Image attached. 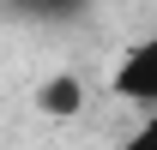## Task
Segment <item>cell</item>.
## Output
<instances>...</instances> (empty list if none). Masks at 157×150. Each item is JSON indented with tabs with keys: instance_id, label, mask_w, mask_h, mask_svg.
<instances>
[{
	"instance_id": "3957f363",
	"label": "cell",
	"mask_w": 157,
	"mask_h": 150,
	"mask_svg": "<svg viewBox=\"0 0 157 150\" xmlns=\"http://www.w3.org/2000/svg\"><path fill=\"white\" fill-rule=\"evenodd\" d=\"M115 150H157V108H145V114H139V126L127 132Z\"/></svg>"
},
{
	"instance_id": "7a4b0ae2",
	"label": "cell",
	"mask_w": 157,
	"mask_h": 150,
	"mask_svg": "<svg viewBox=\"0 0 157 150\" xmlns=\"http://www.w3.org/2000/svg\"><path fill=\"white\" fill-rule=\"evenodd\" d=\"M85 96H91V90H85L78 72H48V78L36 84V108L48 114V120H73V114L85 108Z\"/></svg>"
},
{
	"instance_id": "6da1fadb",
	"label": "cell",
	"mask_w": 157,
	"mask_h": 150,
	"mask_svg": "<svg viewBox=\"0 0 157 150\" xmlns=\"http://www.w3.org/2000/svg\"><path fill=\"white\" fill-rule=\"evenodd\" d=\"M109 96L133 108H157V30L121 48V60L109 66Z\"/></svg>"
}]
</instances>
